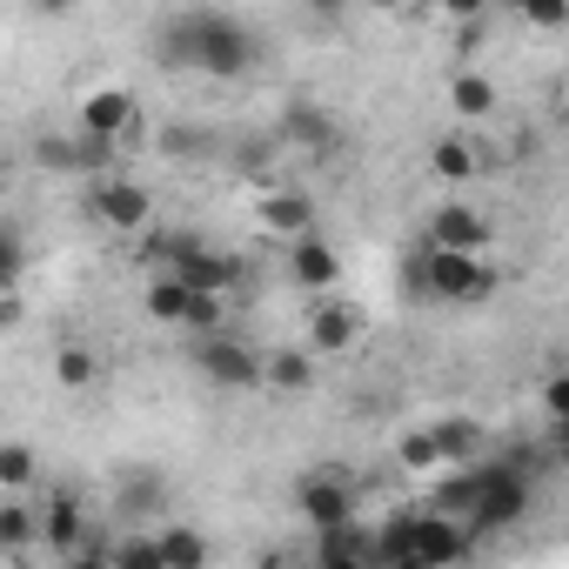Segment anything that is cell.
<instances>
[{
    "label": "cell",
    "mask_w": 569,
    "mask_h": 569,
    "mask_svg": "<svg viewBox=\"0 0 569 569\" xmlns=\"http://www.w3.org/2000/svg\"><path fill=\"white\" fill-rule=\"evenodd\" d=\"M188 41H194V74L208 81H241L261 61V34L228 8H188Z\"/></svg>",
    "instance_id": "1"
},
{
    "label": "cell",
    "mask_w": 569,
    "mask_h": 569,
    "mask_svg": "<svg viewBox=\"0 0 569 569\" xmlns=\"http://www.w3.org/2000/svg\"><path fill=\"white\" fill-rule=\"evenodd\" d=\"M402 281H409L422 302H449V309H476V302L496 296L489 254H442V248H422V254L402 268Z\"/></svg>",
    "instance_id": "2"
},
{
    "label": "cell",
    "mask_w": 569,
    "mask_h": 569,
    "mask_svg": "<svg viewBox=\"0 0 569 569\" xmlns=\"http://www.w3.org/2000/svg\"><path fill=\"white\" fill-rule=\"evenodd\" d=\"M529 502H536V482H529L516 462H476V502H469L462 529L482 542V536H496V529H516V522L529 516Z\"/></svg>",
    "instance_id": "3"
},
{
    "label": "cell",
    "mask_w": 569,
    "mask_h": 569,
    "mask_svg": "<svg viewBox=\"0 0 569 569\" xmlns=\"http://www.w3.org/2000/svg\"><path fill=\"white\" fill-rule=\"evenodd\" d=\"M402 549H409L422 569H462V562L476 556V536H469L456 516L409 509V516H402Z\"/></svg>",
    "instance_id": "4"
},
{
    "label": "cell",
    "mask_w": 569,
    "mask_h": 569,
    "mask_svg": "<svg viewBox=\"0 0 569 569\" xmlns=\"http://www.w3.org/2000/svg\"><path fill=\"white\" fill-rule=\"evenodd\" d=\"M88 214L108 228V234H148L154 228V194L134 181V174H101L88 188Z\"/></svg>",
    "instance_id": "5"
},
{
    "label": "cell",
    "mask_w": 569,
    "mask_h": 569,
    "mask_svg": "<svg viewBox=\"0 0 569 569\" xmlns=\"http://www.w3.org/2000/svg\"><path fill=\"white\" fill-rule=\"evenodd\" d=\"M356 502H362L356 476L316 469V476H302V482H296V516H302L316 536H329V529H349V522H356Z\"/></svg>",
    "instance_id": "6"
},
{
    "label": "cell",
    "mask_w": 569,
    "mask_h": 569,
    "mask_svg": "<svg viewBox=\"0 0 569 569\" xmlns=\"http://www.w3.org/2000/svg\"><path fill=\"white\" fill-rule=\"evenodd\" d=\"M134 121H141V101H134V88H121V81L88 88L81 108H74V134H81V141H108V148H121V134H128Z\"/></svg>",
    "instance_id": "7"
},
{
    "label": "cell",
    "mask_w": 569,
    "mask_h": 569,
    "mask_svg": "<svg viewBox=\"0 0 569 569\" xmlns=\"http://www.w3.org/2000/svg\"><path fill=\"white\" fill-rule=\"evenodd\" d=\"M168 274L181 281L188 296H234V289H241V261L221 254V248H208V241H188V248L168 261Z\"/></svg>",
    "instance_id": "8"
},
{
    "label": "cell",
    "mask_w": 569,
    "mask_h": 569,
    "mask_svg": "<svg viewBox=\"0 0 569 569\" xmlns=\"http://www.w3.org/2000/svg\"><path fill=\"white\" fill-rule=\"evenodd\" d=\"M194 376H208L214 389H261V356L234 336H201L194 342Z\"/></svg>",
    "instance_id": "9"
},
{
    "label": "cell",
    "mask_w": 569,
    "mask_h": 569,
    "mask_svg": "<svg viewBox=\"0 0 569 569\" xmlns=\"http://www.w3.org/2000/svg\"><path fill=\"white\" fill-rule=\"evenodd\" d=\"M422 248H442V254H482L489 248V214L476 208V201H442L436 214H429V241Z\"/></svg>",
    "instance_id": "10"
},
{
    "label": "cell",
    "mask_w": 569,
    "mask_h": 569,
    "mask_svg": "<svg viewBox=\"0 0 569 569\" xmlns=\"http://www.w3.org/2000/svg\"><path fill=\"white\" fill-rule=\"evenodd\" d=\"M88 536V502L74 496V489H54V496H41L34 502V542H48V549H74Z\"/></svg>",
    "instance_id": "11"
},
{
    "label": "cell",
    "mask_w": 569,
    "mask_h": 569,
    "mask_svg": "<svg viewBox=\"0 0 569 569\" xmlns=\"http://www.w3.org/2000/svg\"><path fill=\"white\" fill-rule=\"evenodd\" d=\"M254 221H261L274 241H302V234H316V201H309L302 188H268V194L254 201Z\"/></svg>",
    "instance_id": "12"
},
{
    "label": "cell",
    "mask_w": 569,
    "mask_h": 569,
    "mask_svg": "<svg viewBox=\"0 0 569 569\" xmlns=\"http://www.w3.org/2000/svg\"><path fill=\"white\" fill-rule=\"evenodd\" d=\"M289 274H296V289H316V296H329L336 281H342V254H336V241H322V234H302V241H289Z\"/></svg>",
    "instance_id": "13"
},
{
    "label": "cell",
    "mask_w": 569,
    "mask_h": 569,
    "mask_svg": "<svg viewBox=\"0 0 569 569\" xmlns=\"http://www.w3.org/2000/svg\"><path fill=\"white\" fill-rule=\"evenodd\" d=\"M362 342V309L356 302H322L309 316V356H349Z\"/></svg>",
    "instance_id": "14"
},
{
    "label": "cell",
    "mask_w": 569,
    "mask_h": 569,
    "mask_svg": "<svg viewBox=\"0 0 569 569\" xmlns=\"http://www.w3.org/2000/svg\"><path fill=\"white\" fill-rule=\"evenodd\" d=\"M429 442H436L442 469H469L482 456V422L476 416H442V422H429Z\"/></svg>",
    "instance_id": "15"
},
{
    "label": "cell",
    "mask_w": 569,
    "mask_h": 569,
    "mask_svg": "<svg viewBox=\"0 0 569 569\" xmlns=\"http://www.w3.org/2000/svg\"><path fill=\"white\" fill-rule=\"evenodd\" d=\"M261 389H274V396H309L316 389V356L309 349H268L261 356Z\"/></svg>",
    "instance_id": "16"
},
{
    "label": "cell",
    "mask_w": 569,
    "mask_h": 569,
    "mask_svg": "<svg viewBox=\"0 0 569 569\" xmlns=\"http://www.w3.org/2000/svg\"><path fill=\"white\" fill-rule=\"evenodd\" d=\"M449 108H456V121H489L502 108V88L482 68H456L449 74Z\"/></svg>",
    "instance_id": "17"
},
{
    "label": "cell",
    "mask_w": 569,
    "mask_h": 569,
    "mask_svg": "<svg viewBox=\"0 0 569 569\" xmlns=\"http://www.w3.org/2000/svg\"><path fill=\"white\" fill-rule=\"evenodd\" d=\"M429 168H436V174H442L449 188H462V181H476V174H482L489 161H482V141L456 128V134H442V141L429 148Z\"/></svg>",
    "instance_id": "18"
},
{
    "label": "cell",
    "mask_w": 569,
    "mask_h": 569,
    "mask_svg": "<svg viewBox=\"0 0 569 569\" xmlns=\"http://www.w3.org/2000/svg\"><path fill=\"white\" fill-rule=\"evenodd\" d=\"M369 549H376V536L362 522L329 529V536H316V569H369Z\"/></svg>",
    "instance_id": "19"
},
{
    "label": "cell",
    "mask_w": 569,
    "mask_h": 569,
    "mask_svg": "<svg viewBox=\"0 0 569 569\" xmlns=\"http://www.w3.org/2000/svg\"><path fill=\"white\" fill-rule=\"evenodd\" d=\"M141 316L161 322V329H181L188 322V289H181L174 274H148L141 281Z\"/></svg>",
    "instance_id": "20"
},
{
    "label": "cell",
    "mask_w": 569,
    "mask_h": 569,
    "mask_svg": "<svg viewBox=\"0 0 569 569\" xmlns=\"http://www.w3.org/2000/svg\"><path fill=\"white\" fill-rule=\"evenodd\" d=\"M154 542H161V569H208V536L194 522H161Z\"/></svg>",
    "instance_id": "21"
},
{
    "label": "cell",
    "mask_w": 569,
    "mask_h": 569,
    "mask_svg": "<svg viewBox=\"0 0 569 569\" xmlns=\"http://www.w3.org/2000/svg\"><path fill=\"white\" fill-rule=\"evenodd\" d=\"M281 134H289L296 148H309V154H322V148H336V121H329L322 108H309V101H296L289 114H281Z\"/></svg>",
    "instance_id": "22"
},
{
    "label": "cell",
    "mask_w": 569,
    "mask_h": 569,
    "mask_svg": "<svg viewBox=\"0 0 569 569\" xmlns=\"http://www.w3.org/2000/svg\"><path fill=\"white\" fill-rule=\"evenodd\" d=\"M41 482V456L28 442H0V496H28Z\"/></svg>",
    "instance_id": "23"
},
{
    "label": "cell",
    "mask_w": 569,
    "mask_h": 569,
    "mask_svg": "<svg viewBox=\"0 0 569 569\" xmlns=\"http://www.w3.org/2000/svg\"><path fill=\"white\" fill-rule=\"evenodd\" d=\"M54 382H61V389H94V382H101V356H94L88 342H61V349H54Z\"/></svg>",
    "instance_id": "24"
},
{
    "label": "cell",
    "mask_w": 569,
    "mask_h": 569,
    "mask_svg": "<svg viewBox=\"0 0 569 569\" xmlns=\"http://www.w3.org/2000/svg\"><path fill=\"white\" fill-rule=\"evenodd\" d=\"M108 569H161V542H154V529L108 536Z\"/></svg>",
    "instance_id": "25"
},
{
    "label": "cell",
    "mask_w": 569,
    "mask_h": 569,
    "mask_svg": "<svg viewBox=\"0 0 569 569\" xmlns=\"http://www.w3.org/2000/svg\"><path fill=\"white\" fill-rule=\"evenodd\" d=\"M154 61H161V68H194V41H188V8H181V14H168V21L154 28Z\"/></svg>",
    "instance_id": "26"
},
{
    "label": "cell",
    "mask_w": 569,
    "mask_h": 569,
    "mask_svg": "<svg viewBox=\"0 0 569 569\" xmlns=\"http://www.w3.org/2000/svg\"><path fill=\"white\" fill-rule=\"evenodd\" d=\"M34 168H48V174H81V141H74V134H34Z\"/></svg>",
    "instance_id": "27"
},
{
    "label": "cell",
    "mask_w": 569,
    "mask_h": 569,
    "mask_svg": "<svg viewBox=\"0 0 569 569\" xmlns=\"http://www.w3.org/2000/svg\"><path fill=\"white\" fill-rule=\"evenodd\" d=\"M21 274H28V234L0 221V289H21Z\"/></svg>",
    "instance_id": "28"
},
{
    "label": "cell",
    "mask_w": 569,
    "mask_h": 569,
    "mask_svg": "<svg viewBox=\"0 0 569 569\" xmlns=\"http://www.w3.org/2000/svg\"><path fill=\"white\" fill-rule=\"evenodd\" d=\"M28 542H34V502L8 496L0 502V549H28Z\"/></svg>",
    "instance_id": "29"
},
{
    "label": "cell",
    "mask_w": 569,
    "mask_h": 569,
    "mask_svg": "<svg viewBox=\"0 0 569 569\" xmlns=\"http://www.w3.org/2000/svg\"><path fill=\"white\" fill-rule=\"evenodd\" d=\"M194 336H228V296H188V322Z\"/></svg>",
    "instance_id": "30"
},
{
    "label": "cell",
    "mask_w": 569,
    "mask_h": 569,
    "mask_svg": "<svg viewBox=\"0 0 569 569\" xmlns=\"http://www.w3.org/2000/svg\"><path fill=\"white\" fill-rule=\"evenodd\" d=\"M396 462H402L409 476H429V469H442V462H436V442H429V429H402V436H396Z\"/></svg>",
    "instance_id": "31"
},
{
    "label": "cell",
    "mask_w": 569,
    "mask_h": 569,
    "mask_svg": "<svg viewBox=\"0 0 569 569\" xmlns=\"http://www.w3.org/2000/svg\"><path fill=\"white\" fill-rule=\"evenodd\" d=\"M68 569H108V536H94V529H88V536L68 549Z\"/></svg>",
    "instance_id": "32"
},
{
    "label": "cell",
    "mask_w": 569,
    "mask_h": 569,
    "mask_svg": "<svg viewBox=\"0 0 569 569\" xmlns=\"http://www.w3.org/2000/svg\"><path fill=\"white\" fill-rule=\"evenodd\" d=\"M542 409H549V429H562V422H569V382H562V376H549V382H542Z\"/></svg>",
    "instance_id": "33"
},
{
    "label": "cell",
    "mask_w": 569,
    "mask_h": 569,
    "mask_svg": "<svg viewBox=\"0 0 569 569\" xmlns=\"http://www.w3.org/2000/svg\"><path fill=\"white\" fill-rule=\"evenodd\" d=\"M529 28L556 34V28H569V8H529Z\"/></svg>",
    "instance_id": "34"
},
{
    "label": "cell",
    "mask_w": 569,
    "mask_h": 569,
    "mask_svg": "<svg viewBox=\"0 0 569 569\" xmlns=\"http://www.w3.org/2000/svg\"><path fill=\"white\" fill-rule=\"evenodd\" d=\"M8 329H21V289L0 296V336H8Z\"/></svg>",
    "instance_id": "35"
},
{
    "label": "cell",
    "mask_w": 569,
    "mask_h": 569,
    "mask_svg": "<svg viewBox=\"0 0 569 569\" xmlns=\"http://www.w3.org/2000/svg\"><path fill=\"white\" fill-rule=\"evenodd\" d=\"M376 569H422L416 556H389V562H376Z\"/></svg>",
    "instance_id": "36"
},
{
    "label": "cell",
    "mask_w": 569,
    "mask_h": 569,
    "mask_svg": "<svg viewBox=\"0 0 569 569\" xmlns=\"http://www.w3.org/2000/svg\"><path fill=\"white\" fill-rule=\"evenodd\" d=\"M261 569H289V562H281V556H268V562H261Z\"/></svg>",
    "instance_id": "37"
},
{
    "label": "cell",
    "mask_w": 569,
    "mask_h": 569,
    "mask_svg": "<svg viewBox=\"0 0 569 569\" xmlns=\"http://www.w3.org/2000/svg\"><path fill=\"white\" fill-rule=\"evenodd\" d=\"M0 296H8V289H0Z\"/></svg>",
    "instance_id": "38"
}]
</instances>
